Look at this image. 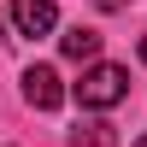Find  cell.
Instances as JSON below:
<instances>
[{
	"label": "cell",
	"mask_w": 147,
	"mask_h": 147,
	"mask_svg": "<svg viewBox=\"0 0 147 147\" xmlns=\"http://www.w3.org/2000/svg\"><path fill=\"white\" fill-rule=\"evenodd\" d=\"M129 147H147V136H136V141H129Z\"/></svg>",
	"instance_id": "52a82bcc"
},
{
	"label": "cell",
	"mask_w": 147,
	"mask_h": 147,
	"mask_svg": "<svg viewBox=\"0 0 147 147\" xmlns=\"http://www.w3.org/2000/svg\"><path fill=\"white\" fill-rule=\"evenodd\" d=\"M24 100L35 106V112H53L59 100H65V82H59L53 65H30L24 71Z\"/></svg>",
	"instance_id": "7a4b0ae2"
},
{
	"label": "cell",
	"mask_w": 147,
	"mask_h": 147,
	"mask_svg": "<svg viewBox=\"0 0 147 147\" xmlns=\"http://www.w3.org/2000/svg\"><path fill=\"white\" fill-rule=\"evenodd\" d=\"M0 41H6V24H0Z\"/></svg>",
	"instance_id": "9c48e42d"
},
{
	"label": "cell",
	"mask_w": 147,
	"mask_h": 147,
	"mask_svg": "<svg viewBox=\"0 0 147 147\" xmlns=\"http://www.w3.org/2000/svg\"><path fill=\"white\" fill-rule=\"evenodd\" d=\"M77 147H118V136H112V124L106 118H88V124H77V136H71Z\"/></svg>",
	"instance_id": "5b68a950"
},
{
	"label": "cell",
	"mask_w": 147,
	"mask_h": 147,
	"mask_svg": "<svg viewBox=\"0 0 147 147\" xmlns=\"http://www.w3.org/2000/svg\"><path fill=\"white\" fill-rule=\"evenodd\" d=\"M59 47H65V59L88 65V59L100 53V30H82V24H77V30H65V35H59Z\"/></svg>",
	"instance_id": "277c9868"
},
{
	"label": "cell",
	"mask_w": 147,
	"mask_h": 147,
	"mask_svg": "<svg viewBox=\"0 0 147 147\" xmlns=\"http://www.w3.org/2000/svg\"><path fill=\"white\" fill-rule=\"evenodd\" d=\"M12 24H18V35H47L59 24V6L53 0H12Z\"/></svg>",
	"instance_id": "3957f363"
},
{
	"label": "cell",
	"mask_w": 147,
	"mask_h": 147,
	"mask_svg": "<svg viewBox=\"0 0 147 147\" xmlns=\"http://www.w3.org/2000/svg\"><path fill=\"white\" fill-rule=\"evenodd\" d=\"M94 6H100V12H118V6H124V0H94Z\"/></svg>",
	"instance_id": "8992f818"
},
{
	"label": "cell",
	"mask_w": 147,
	"mask_h": 147,
	"mask_svg": "<svg viewBox=\"0 0 147 147\" xmlns=\"http://www.w3.org/2000/svg\"><path fill=\"white\" fill-rule=\"evenodd\" d=\"M141 59H147V35H141Z\"/></svg>",
	"instance_id": "ba28073f"
},
{
	"label": "cell",
	"mask_w": 147,
	"mask_h": 147,
	"mask_svg": "<svg viewBox=\"0 0 147 147\" xmlns=\"http://www.w3.org/2000/svg\"><path fill=\"white\" fill-rule=\"evenodd\" d=\"M124 94H129L124 65H88V71H82V82H77V100L88 106V112H106V106H118Z\"/></svg>",
	"instance_id": "6da1fadb"
}]
</instances>
